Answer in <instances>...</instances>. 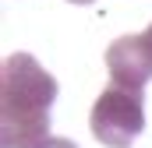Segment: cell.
<instances>
[{
	"instance_id": "277c9868",
	"label": "cell",
	"mask_w": 152,
	"mask_h": 148,
	"mask_svg": "<svg viewBox=\"0 0 152 148\" xmlns=\"http://www.w3.org/2000/svg\"><path fill=\"white\" fill-rule=\"evenodd\" d=\"M32 148H78L75 141H67V138H42L39 145H32Z\"/></svg>"
},
{
	"instance_id": "6da1fadb",
	"label": "cell",
	"mask_w": 152,
	"mask_h": 148,
	"mask_svg": "<svg viewBox=\"0 0 152 148\" xmlns=\"http://www.w3.org/2000/svg\"><path fill=\"white\" fill-rule=\"evenodd\" d=\"M57 78L32 53H11L0 67V148H32L50 138Z\"/></svg>"
},
{
	"instance_id": "8992f818",
	"label": "cell",
	"mask_w": 152,
	"mask_h": 148,
	"mask_svg": "<svg viewBox=\"0 0 152 148\" xmlns=\"http://www.w3.org/2000/svg\"><path fill=\"white\" fill-rule=\"evenodd\" d=\"M145 36H149V39H152V25H149V28H145Z\"/></svg>"
},
{
	"instance_id": "5b68a950",
	"label": "cell",
	"mask_w": 152,
	"mask_h": 148,
	"mask_svg": "<svg viewBox=\"0 0 152 148\" xmlns=\"http://www.w3.org/2000/svg\"><path fill=\"white\" fill-rule=\"evenodd\" d=\"M71 4H96V0H71Z\"/></svg>"
},
{
	"instance_id": "7a4b0ae2",
	"label": "cell",
	"mask_w": 152,
	"mask_h": 148,
	"mask_svg": "<svg viewBox=\"0 0 152 148\" xmlns=\"http://www.w3.org/2000/svg\"><path fill=\"white\" fill-rule=\"evenodd\" d=\"M92 138L106 148H131L145 131V88L113 85L103 88L96 106L88 113Z\"/></svg>"
},
{
	"instance_id": "3957f363",
	"label": "cell",
	"mask_w": 152,
	"mask_h": 148,
	"mask_svg": "<svg viewBox=\"0 0 152 148\" xmlns=\"http://www.w3.org/2000/svg\"><path fill=\"white\" fill-rule=\"evenodd\" d=\"M106 71L113 85L145 88L152 78V39L149 36H120L106 49Z\"/></svg>"
}]
</instances>
